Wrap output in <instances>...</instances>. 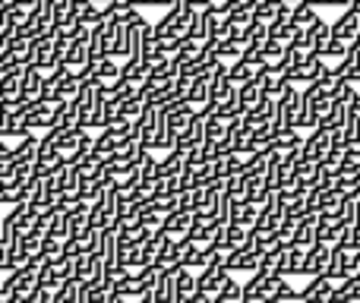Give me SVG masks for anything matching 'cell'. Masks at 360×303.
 <instances>
[{"mask_svg":"<svg viewBox=\"0 0 360 303\" xmlns=\"http://www.w3.org/2000/svg\"><path fill=\"white\" fill-rule=\"evenodd\" d=\"M196 16H199V10H193V6L184 0V4L171 6V10L158 19V22H155V35L158 38H174V41H184V38H190V29H193V22H196Z\"/></svg>","mask_w":360,"mask_h":303,"instance_id":"obj_1","label":"cell"},{"mask_svg":"<svg viewBox=\"0 0 360 303\" xmlns=\"http://www.w3.org/2000/svg\"><path fill=\"white\" fill-rule=\"evenodd\" d=\"M168 124V111L162 105H146V114L136 120V136L146 149L155 152L158 146V136H162V127Z\"/></svg>","mask_w":360,"mask_h":303,"instance_id":"obj_2","label":"cell"},{"mask_svg":"<svg viewBox=\"0 0 360 303\" xmlns=\"http://www.w3.org/2000/svg\"><path fill=\"white\" fill-rule=\"evenodd\" d=\"M92 149H95V139L89 136L86 127H76V130L63 133V136L57 139V152L63 155V161H67V165H76V161L86 158Z\"/></svg>","mask_w":360,"mask_h":303,"instance_id":"obj_3","label":"cell"},{"mask_svg":"<svg viewBox=\"0 0 360 303\" xmlns=\"http://www.w3.org/2000/svg\"><path fill=\"white\" fill-rule=\"evenodd\" d=\"M60 60H63V51H60V44L54 41L51 32L44 38H35V41H32V67L51 73L54 67H60Z\"/></svg>","mask_w":360,"mask_h":303,"instance_id":"obj_4","label":"cell"},{"mask_svg":"<svg viewBox=\"0 0 360 303\" xmlns=\"http://www.w3.org/2000/svg\"><path fill=\"white\" fill-rule=\"evenodd\" d=\"M332 146H335V133L329 130V127L319 124L316 130H310V136L304 139V149H300V155L310 161H316V165H323L326 155L332 152Z\"/></svg>","mask_w":360,"mask_h":303,"instance_id":"obj_5","label":"cell"},{"mask_svg":"<svg viewBox=\"0 0 360 303\" xmlns=\"http://www.w3.org/2000/svg\"><path fill=\"white\" fill-rule=\"evenodd\" d=\"M6 288H10V291L22 300V297H29L32 291H38V288H41V275H38L35 269L22 266V269H16V272L6 275Z\"/></svg>","mask_w":360,"mask_h":303,"instance_id":"obj_6","label":"cell"},{"mask_svg":"<svg viewBox=\"0 0 360 303\" xmlns=\"http://www.w3.org/2000/svg\"><path fill=\"white\" fill-rule=\"evenodd\" d=\"M114 29H117L114 19H105V22L92 25V60H101V57L114 54Z\"/></svg>","mask_w":360,"mask_h":303,"instance_id":"obj_7","label":"cell"},{"mask_svg":"<svg viewBox=\"0 0 360 303\" xmlns=\"http://www.w3.org/2000/svg\"><path fill=\"white\" fill-rule=\"evenodd\" d=\"M259 266H262V250L256 247V243H250V247H243V250H234V256H231V262H228V272L231 275L234 272L253 275V272H259Z\"/></svg>","mask_w":360,"mask_h":303,"instance_id":"obj_8","label":"cell"},{"mask_svg":"<svg viewBox=\"0 0 360 303\" xmlns=\"http://www.w3.org/2000/svg\"><path fill=\"white\" fill-rule=\"evenodd\" d=\"M231 281V272L224 266H205L199 272V294H209V297H218L221 288Z\"/></svg>","mask_w":360,"mask_h":303,"instance_id":"obj_9","label":"cell"},{"mask_svg":"<svg viewBox=\"0 0 360 303\" xmlns=\"http://www.w3.org/2000/svg\"><path fill=\"white\" fill-rule=\"evenodd\" d=\"M269 63L262 60H250V57H240V60L231 63V82L234 86H243V82H259V76L266 73Z\"/></svg>","mask_w":360,"mask_h":303,"instance_id":"obj_10","label":"cell"},{"mask_svg":"<svg viewBox=\"0 0 360 303\" xmlns=\"http://www.w3.org/2000/svg\"><path fill=\"white\" fill-rule=\"evenodd\" d=\"M57 108H60V101H35V105L29 108V114H25V127L29 130H38V127H54V117H57Z\"/></svg>","mask_w":360,"mask_h":303,"instance_id":"obj_11","label":"cell"},{"mask_svg":"<svg viewBox=\"0 0 360 303\" xmlns=\"http://www.w3.org/2000/svg\"><path fill=\"white\" fill-rule=\"evenodd\" d=\"M124 133L117 130V127H105V130L95 136V155H98L101 161H111L114 155H117V149H120V143H124Z\"/></svg>","mask_w":360,"mask_h":303,"instance_id":"obj_12","label":"cell"},{"mask_svg":"<svg viewBox=\"0 0 360 303\" xmlns=\"http://www.w3.org/2000/svg\"><path fill=\"white\" fill-rule=\"evenodd\" d=\"M335 281L332 278H326V275H316V278H310V285L300 291V300H307V303H329L332 300V294H335Z\"/></svg>","mask_w":360,"mask_h":303,"instance_id":"obj_13","label":"cell"},{"mask_svg":"<svg viewBox=\"0 0 360 303\" xmlns=\"http://www.w3.org/2000/svg\"><path fill=\"white\" fill-rule=\"evenodd\" d=\"M259 86L269 98H281L285 89L291 86V82H288V70L285 67H266V73L259 76Z\"/></svg>","mask_w":360,"mask_h":303,"instance_id":"obj_14","label":"cell"},{"mask_svg":"<svg viewBox=\"0 0 360 303\" xmlns=\"http://www.w3.org/2000/svg\"><path fill=\"white\" fill-rule=\"evenodd\" d=\"M332 262V247L329 243H316V247L307 250V278H316V275H326Z\"/></svg>","mask_w":360,"mask_h":303,"instance_id":"obj_15","label":"cell"},{"mask_svg":"<svg viewBox=\"0 0 360 303\" xmlns=\"http://www.w3.org/2000/svg\"><path fill=\"white\" fill-rule=\"evenodd\" d=\"M41 86H44V70L25 67L22 70V101L29 108L35 105V101H41Z\"/></svg>","mask_w":360,"mask_h":303,"instance_id":"obj_16","label":"cell"},{"mask_svg":"<svg viewBox=\"0 0 360 303\" xmlns=\"http://www.w3.org/2000/svg\"><path fill=\"white\" fill-rule=\"evenodd\" d=\"M193 218H196V215H193V212L177 209L174 215H168V218H165V228H162V231L171 237V240H184V237L190 234V228H193Z\"/></svg>","mask_w":360,"mask_h":303,"instance_id":"obj_17","label":"cell"},{"mask_svg":"<svg viewBox=\"0 0 360 303\" xmlns=\"http://www.w3.org/2000/svg\"><path fill=\"white\" fill-rule=\"evenodd\" d=\"M256 221H259V205L247 202V199H234V202H231V224L256 228Z\"/></svg>","mask_w":360,"mask_h":303,"instance_id":"obj_18","label":"cell"},{"mask_svg":"<svg viewBox=\"0 0 360 303\" xmlns=\"http://www.w3.org/2000/svg\"><path fill=\"white\" fill-rule=\"evenodd\" d=\"M0 101H4V105H16V101H22V70L0 76Z\"/></svg>","mask_w":360,"mask_h":303,"instance_id":"obj_19","label":"cell"},{"mask_svg":"<svg viewBox=\"0 0 360 303\" xmlns=\"http://www.w3.org/2000/svg\"><path fill=\"white\" fill-rule=\"evenodd\" d=\"M186 171V152L184 149H174V152H168L162 161H158V177L162 180H171V177H180V174Z\"/></svg>","mask_w":360,"mask_h":303,"instance_id":"obj_20","label":"cell"},{"mask_svg":"<svg viewBox=\"0 0 360 303\" xmlns=\"http://www.w3.org/2000/svg\"><path fill=\"white\" fill-rule=\"evenodd\" d=\"M316 224H319V215H307V218H300V221H297V234H294V243H291V247H304V250L316 247V243H319V237H316Z\"/></svg>","mask_w":360,"mask_h":303,"instance_id":"obj_21","label":"cell"},{"mask_svg":"<svg viewBox=\"0 0 360 303\" xmlns=\"http://www.w3.org/2000/svg\"><path fill=\"white\" fill-rule=\"evenodd\" d=\"M38 149H41V136L29 133V136L16 139V146H13V158H16V161H25V165H35Z\"/></svg>","mask_w":360,"mask_h":303,"instance_id":"obj_22","label":"cell"},{"mask_svg":"<svg viewBox=\"0 0 360 303\" xmlns=\"http://www.w3.org/2000/svg\"><path fill=\"white\" fill-rule=\"evenodd\" d=\"M262 98H266V92H262L259 82H243V86H237V101H240L243 111H256V108L262 105Z\"/></svg>","mask_w":360,"mask_h":303,"instance_id":"obj_23","label":"cell"},{"mask_svg":"<svg viewBox=\"0 0 360 303\" xmlns=\"http://www.w3.org/2000/svg\"><path fill=\"white\" fill-rule=\"evenodd\" d=\"M199 57H202V41H196V38H184L174 51V60L180 63V70H184L186 63H196Z\"/></svg>","mask_w":360,"mask_h":303,"instance_id":"obj_24","label":"cell"},{"mask_svg":"<svg viewBox=\"0 0 360 303\" xmlns=\"http://www.w3.org/2000/svg\"><path fill=\"white\" fill-rule=\"evenodd\" d=\"M307 272V250L304 247H288L285 250V275H304Z\"/></svg>","mask_w":360,"mask_h":303,"instance_id":"obj_25","label":"cell"},{"mask_svg":"<svg viewBox=\"0 0 360 303\" xmlns=\"http://www.w3.org/2000/svg\"><path fill=\"white\" fill-rule=\"evenodd\" d=\"M177 291H180V297H193V294L199 291V272H193V269H186V266H180L177 269Z\"/></svg>","mask_w":360,"mask_h":303,"instance_id":"obj_26","label":"cell"},{"mask_svg":"<svg viewBox=\"0 0 360 303\" xmlns=\"http://www.w3.org/2000/svg\"><path fill=\"white\" fill-rule=\"evenodd\" d=\"M120 60V57H101V60H95V70H98V76H101V79H105V82H114V79H117V76H120V70H124V63H117Z\"/></svg>","mask_w":360,"mask_h":303,"instance_id":"obj_27","label":"cell"},{"mask_svg":"<svg viewBox=\"0 0 360 303\" xmlns=\"http://www.w3.org/2000/svg\"><path fill=\"white\" fill-rule=\"evenodd\" d=\"M224 193H228L231 199H247V193H250V180H247V174H234V177H228L224 180Z\"/></svg>","mask_w":360,"mask_h":303,"instance_id":"obj_28","label":"cell"},{"mask_svg":"<svg viewBox=\"0 0 360 303\" xmlns=\"http://www.w3.org/2000/svg\"><path fill=\"white\" fill-rule=\"evenodd\" d=\"M313 22H319V10L310 4H297L294 6V25L297 29H310Z\"/></svg>","mask_w":360,"mask_h":303,"instance_id":"obj_29","label":"cell"},{"mask_svg":"<svg viewBox=\"0 0 360 303\" xmlns=\"http://www.w3.org/2000/svg\"><path fill=\"white\" fill-rule=\"evenodd\" d=\"M348 51H351V44L345 41V38L332 35L329 44L323 48V57H326V60H335V63H338V60H345V57H348Z\"/></svg>","mask_w":360,"mask_h":303,"instance_id":"obj_30","label":"cell"},{"mask_svg":"<svg viewBox=\"0 0 360 303\" xmlns=\"http://www.w3.org/2000/svg\"><path fill=\"white\" fill-rule=\"evenodd\" d=\"M152 209H155V212H162L165 218H168V215H174V212L180 209V196H174V193H158V196L152 199Z\"/></svg>","mask_w":360,"mask_h":303,"instance_id":"obj_31","label":"cell"},{"mask_svg":"<svg viewBox=\"0 0 360 303\" xmlns=\"http://www.w3.org/2000/svg\"><path fill=\"white\" fill-rule=\"evenodd\" d=\"M101 167H105V161H101L98 155H95V149L89 152L86 158H79V161H76V171H79L82 177H98V171H101Z\"/></svg>","mask_w":360,"mask_h":303,"instance_id":"obj_32","label":"cell"},{"mask_svg":"<svg viewBox=\"0 0 360 303\" xmlns=\"http://www.w3.org/2000/svg\"><path fill=\"white\" fill-rule=\"evenodd\" d=\"M218 54H221V60H240L243 57V44L240 41H218Z\"/></svg>","mask_w":360,"mask_h":303,"instance_id":"obj_33","label":"cell"},{"mask_svg":"<svg viewBox=\"0 0 360 303\" xmlns=\"http://www.w3.org/2000/svg\"><path fill=\"white\" fill-rule=\"evenodd\" d=\"M221 300H228V303H243V285L237 278H231L228 285L221 288V294H218Z\"/></svg>","mask_w":360,"mask_h":303,"instance_id":"obj_34","label":"cell"},{"mask_svg":"<svg viewBox=\"0 0 360 303\" xmlns=\"http://www.w3.org/2000/svg\"><path fill=\"white\" fill-rule=\"evenodd\" d=\"M63 247H67V243L63 240H57V237H44V243H41V253L48 256L51 262H57L63 256Z\"/></svg>","mask_w":360,"mask_h":303,"instance_id":"obj_35","label":"cell"},{"mask_svg":"<svg viewBox=\"0 0 360 303\" xmlns=\"http://www.w3.org/2000/svg\"><path fill=\"white\" fill-rule=\"evenodd\" d=\"M139 281L146 285V291H155V285H158V278H162V269L158 266H146V269H139Z\"/></svg>","mask_w":360,"mask_h":303,"instance_id":"obj_36","label":"cell"},{"mask_svg":"<svg viewBox=\"0 0 360 303\" xmlns=\"http://www.w3.org/2000/svg\"><path fill=\"white\" fill-rule=\"evenodd\" d=\"M354 0H326V6H338V10H348Z\"/></svg>","mask_w":360,"mask_h":303,"instance_id":"obj_37","label":"cell"},{"mask_svg":"<svg viewBox=\"0 0 360 303\" xmlns=\"http://www.w3.org/2000/svg\"><path fill=\"white\" fill-rule=\"evenodd\" d=\"M186 4H190L193 10H205V6H209V0H186Z\"/></svg>","mask_w":360,"mask_h":303,"instance_id":"obj_38","label":"cell"},{"mask_svg":"<svg viewBox=\"0 0 360 303\" xmlns=\"http://www.w3.org/2000/svg\"><path fill=\"white\" fill-rule=\"evenodd\" d=\"M304 4H310V6H316L319 10V6H326V0H304Z\"/></svg>","mask_w":360,"mask_h":303,"instance_id":"obj_39","label":"cell"},{"mask_svg":"<svg viewBox=\"0 0 360 303\" xmlns=\"http://www.w3.org/2000/svg\"><path fill=\"white\" fill-rule=\"evenodd\" d=\"M136 303H155V297H152V294H146L143 300H136Z\"/></svg>","mask_w":360,"mask_h":303,"instance_id":"obj_40","label":"cell"},{"mask_svg":"<svg viewBox=\"0 0 360 303\" xmlns=\"http://www.w3.org/2000/svg\"><path fill=\"white\" fill-rule=\"evenodd\" d=\"M4 190H6V183H4V180H0V196H4Z\"/></svg>","mask_w":360,"mask_h":303,"instance_id":"obj_41","label":"cell"}]
</instances>
